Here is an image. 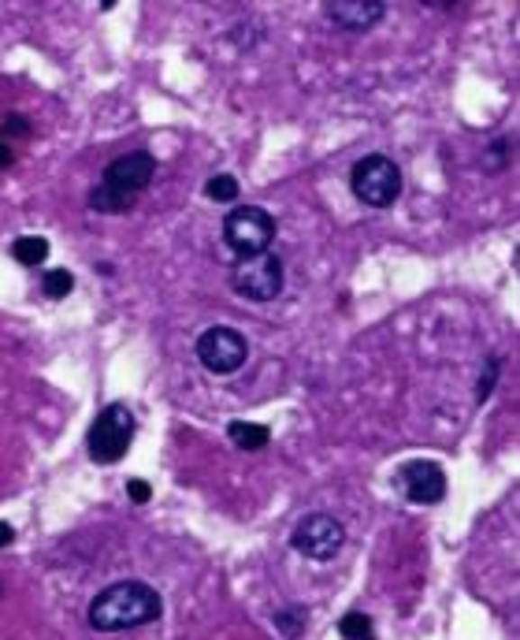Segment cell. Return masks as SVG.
I'll list each match as a JSON object with an SVG mask.
<instances>
[{
  "mask_svg": "<svg viewBox=\"0 0 520 640\" xmlns=\"http://www.w3.org/2000/svg\"><path fill=\"white\" fill-rule=\"evenodd\" d=\"M160 615H164V599L145 581H115L89 599V611H86L89 626L97 633L138 629V626L157 622Z\"/></svg>",
  "mask_w": 520,
  "mask_h": 640,
  "instance_id": "obj_1",
  "label": "cell"
},
{
  "mask_svg": "<svg viewBox=\"0 0 520 640\" xmlns=\"http://www.w3.org/2000/svg\"><path fill=\"white\" fill-rule=\"evenodd\" d=\"M152 175H157V157L145 153V149H134V153L108 161V168L101 175V187L89 190V209L108 212V217L131 212L138 194L152 182Z\"/></svg>",
  "mask_w": 520,
  "mask_h": 640,
  "instance_id": "obj_2",
  "label": "cell"
},
{
  "mask_svg": "<svg viewBox=\"0 0 520 640\" xmlns=\"http://www.w3.org/2000/svg\"><path fill=\"white\" fill-rule=\"evenodd\" d=\"M134 413L127 406H105L97 413V421L89 424V436H86V450H89V459H94L97 466H115L123 454L131 450L134 443Z\"/></svg>",
  "mask_w": 520,
  "mask_h": 640,
  "instance_id": "obj_3",
  "label": "cell"
},
{
  "mask_svg": "<svg viewBox=\"0 0 520 640\" xmlns=\"http://www.w3.org/2000/svg\"><path fill=\"white\" fill-rule=\"evenodd\" d=\"M350 190L357 201L372 205V209H390L402 194V168L383 153H369L360 157L350 172Z\"/></svg>",
  "mask_w": 520,
  "mask_h": 640,
  "instance_id": "obj_4",
  "label": "cell"
},
{
  "mask_svg": "<svg viewBox=\"0 0 520 640\" xmlns=\"http://www.w3.org/2000/svg\"><path fill=\"white\" fill-rule=\"evenodd\" d=\"M275 238V217L260 205H234L224 217V242L238 257L264 254Z\"/></svg>",
  "mask_w": 520,
  "mask_h": 640,
  "instance_id": "obj_5",
  "label": "cell"
},
{
  "mask_svg": "<svg viewBox=\"0 0 520 640\" xmlns=\"http://www.w3.org/2000/svg\"><path fill=\"white\" fill-rule=\"evenodd\" d=\"M283 283H287L283 257H275L268 250L253 254V257H242L231 268V287H234V294H242L246 301H271V298H279Z\"/></svg>",
  "mask_w": 520,
  "mask_h": 640,
  "instance_id": "obj_6",
  "label": "cell"
},
{
  "mask_svg": "<svg viewBox=\"0 0 520 640\" xmlns=\"http://www.w3.org/2000/svg\"><path fill=\"white\" fill-rule=\"evenodd\" d=\"M197 361L205 365L212 376H231V373H238L242 365L250 361V343H246V335H242L238 328L216 324V328L201 331V339H197Z\"/></svg>",
  "mask_w": 520,
  "mask_h": 640,
  "instance_id": "obj_7",
  "label": "cell"
},
{
  "mask_svg": "<svg viewBox=\"0 0 520 640\" xmlns=\"http://www.w3.org/2000/svg\"><path fill=\"white\" fill-rule=\"evenodd\" d=\"M342 543H346V529L339 517H331V514H305L290 533V547L313 562L334 559L342 552Z\"/></svg>",
  "mask_w": 520,
  "mask_h": 640,
  "instance_id": "obj_8",
  "label": "cell"
},
{
  "mask_svg": "<svg viewBox=\"0 0 520 640\" xmlns=\"http://www.w3.org/2000/svg\"><path fill=\"white\" fill-rule=\"evenodd\" d=\"M397 487L416 506H435L446 496V473L439 462H406L397 469Z\"/></svg>",
  "mask_w": 520,
  "mask_h": 640,
  "instance_id": "obj_9",
  "label": "cell"
},
{
  "mask_svg": "<svg viewBox=\"0 0 520 640\" xmlns=\"http://www.w3.org/2000/svg\"><path fill=\"white\" fill-rule=\"evenodd\" d=\"M324 12L334 26L350 30V34H364L387 15V5L383 0H331V5H324Z\"/></svg>",
  "mask_w": 520,
  "mask_h": 640,
  "instance_id": "obj_10",
  "label": "cell"
},
{
  "mask_svg": "<svg viewBox=\"0 0 520 640\" xmlns=\"http://www.w3.org/2000/svg\"><path fill=\"white\" fill-rule=\"evenodd\" d=\"M227 436L238 450H264L271 432H268V424H253V421H231L227 424Z\"/></svg>",
  "mask_w": 520,
  "mask_h": 640,
  "instance_id": "obj_11",
  "label": "cell"
},
{
  "mask_svg": "<svg viewBox=\"0 0 520 640\" xmlns=\"http://www.w3.org/2000/svg\"><path fill=\"white\" fill-rule=\"evenodd\" d=\"M12 257H15L19 264H26V268L45 264V257H49V238H41V235H19V238L12 242Z\"/></svg>",
  "mask_w": 520,
  "mask_h": 640,
  "instance_id": "obj_12",
  "label": "cell"
},
{
  "mask_svg": "<svg viewBox=\"0 0 520 640\" xmlns=\"http://www.w3.org/2000/svg\"><path fill=\"white\" fill-rule=\"evenodd\" d=\"M205 198H208V201H220V205H231V201L242 198V187H238L234 175L220 172V175H212V179L205 182Z\"/></svg>",
  "mask_w": 520,
  "mask_h": 640,
  "instance_id": "obj_13",
  "label": "cell"
},
{
  "mask_svg": "<svg viewBox=\"0 0 520 640\" xmlns=\"http://www.w3.org/2000/svg\"><path fill=\"white\" fill-rule=\"evenodd\" d=\"M339 636L346 640H376V626L364 611H350L339 618Z\"/></svg>",
  "mask_w": 520,
  "mask_h": 640,
  "instance_id": "obj_14",
  "label": "cell"
},
{
  "mask_svg": "<svg viewBox=\"0 0 520 640\" xmlns=\"http://www.w3.org/2000/svg\"><path fill=\"white\" fill-rule=\"evenodd\" d=\"M41 287H45V298L59 301V298H68V294L75 291V276H71L68 268H49L45 280H41Z\"/></svg>",
  "mask_w": 520,
  "mask_h": 640,
  "instance_id": "obj_15",
  "label": "cell"
},
{
  "mask_svg": "<svg viewBox=\"0 0 520 640\" xmlns=\"http://www.w3.org/2000/svg\"><path fill=\"white\" fill-rule=\"evenodd\" d=\"M305 626H309V611H301V607H287V611L275 615V629H279L283 636H301Z\"/></svg>",
  "mask_w": 520,
  "mask_h": 640,
  "instance_id": "obj_16",
  "label": "cell"
},
{
  "mask_svg": "<svg viewBox=\"0 0 520 640\" xmlns=\"http://www.w3.org/2000/svg\"><path fill=\"white\" fill-rule=\"evenodd\" d=\"M0 138H30V119L26 116H5V124H0Z\"/></svg>",
  "mask_w": 520,
  "mask_h": 640,
  "instance_id": "obj_17",
  "label": "cell"
},
{
  "mask_svg": "<svg viewBox=\"0 0 520 640\" xmlns=\"http://www.w3.org/2000/svg\"><path fill=\"white\" fill-rule=\"evenodd\" d=\"M495 376H498V357H487V373H483V380H479V387H476V399H479V403L487 399V394H491Z\"/></svg>",
  "mask_w": 520,
  "mask_h": 640,
  "instance_id": "obj_18",
  "label": "cell"
},
{
  "mask_svg": "<svg viewBox=\"0 0 520 640\" xmlns=\"http://www.w3.org/2000/svg\"><path fill=\"white\" fill-rule=\"evenodd\" d=\"M127 496H131L134 503H149V496H152V487H149V480H141V477H134V480H127Z\"/></svg>",
  "mask_w": 520,
  "mask_h": 640,
  "instance_id": "obj_19",
  "label": "cell"
},
{
  "mask_svg": "<svg viewBox=\"0 0 520 640\" xmlns=\"http://www.w3.org/2000/svg\"><path fill=\"white\" fill-rule=\"evenodd\" d=\"M15 164V153H12V145L5 142V138H0V172H8Z\"/></svg>",
  "mask_w": 520,
  "mask_h": 640,
  "instance_id": "obj_20",
  "label": "cell"
},
{
  "mask_svg": "<svg viewBox=\"0 0 520 640\" xmlns=\"http://www.w3.org/2000/svg\"><path fill=\"white\" fill-rule=\"evenodd\" d=\"M12 540H15V529H12L8 522H0V547H8Z\"/></svg>",
  "mask_w": 520,
  "mask_h": 640,
  "instance_id": "obj_21",
  "label": "cell"
}]
</instances>
